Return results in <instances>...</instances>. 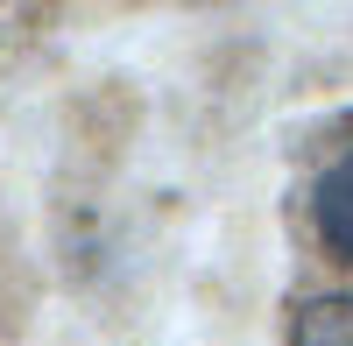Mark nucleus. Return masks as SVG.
Returning a JSON list of instances; mask_svg holds the SVG:
<instances>
[{
    "mask_svg": "<svg viewBox=\"0 0 353 346\" xmlns=\"http://www.w3.org/2000/svg\"><path fill=\"white\" fill-rule=\"evenodd\" d=\"M311 226L339 262H353V149H339L311 184Z\"/></svg>",
    "mask_w": 353,
    "mask_h": 346,
    "instance_id": "nucleus-1",
    "label": "nucleus"
},
{
    "mask_svg": "<svg viewBox=\"0 0 353 346\" xmlns=\"http://www.w3.org/2000/svg\"><path fill=\"white\" fill-rule=\"evenodd\" d=\"M290 346H353V297H304L290 318Z\"/></svg>",
    "mask_w": 353,
    "mask_h": 346,
    "instance_id": "nucleus-2",
    "label": "nucleus"
}]
</instances>
